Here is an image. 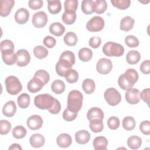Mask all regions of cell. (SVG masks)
<instances>
[{
	"label": "cell",
	"mask_w": 150,
	"mask_h": 150,
	"mask_svg": "<svg viewBox=\"0 0 150 150\" xmlns=\"http://www.w3.org/2000/svg\"><path fill=\"white\" fill-rule=\"evenodd\" d=\"M103 52L107 56L120 57L124 53V48L119 43L108 42L103 46Z\"/></svg>",
	"instance_id": "7a4b0ae2"
},
{
	"label": "cell",
	"mask_w": 150,
	"mask_h": 150,
	"mask_svg": "<svg viewBox=\"0 0 150 150\" xmlns=\"http://www.w3.org/2000/svg\"><path fill=\"white\" fill-rule=\"evenodd\" d=\"M45 86L43 82L39 78L33 76V77L28 83L27 88L32 93H35L39 91Z\"/></svg>",
	"instance_id": "4fadbf2b"
},
{
	"label": "cell",
	"mask_w": 150,
	"mask_h": 150,
	"mask_svg": "<svg viewBox=\"0 0 150 150\" xmlns=\"http://www.w3.org/2000/svg\"><path fill=\"white\" fill-rule=\"evenodd\" d=\"M127 145L132 149H137L142 145V139L137 135L131 136L127 139Z\"/></svg>",
	"instance_id": "f546056e"
},
{
	"label": "cell",
	"mask_w": 150,
	"mask_h": 150,
	"mask_svg": "<svg viewBox=\"0 0 150 150\" xmlns=\"http://www.w3.org/2000/svg\"><path fill=\"white\" fill-rule=\"evenodd\" d=\"M120 124V120L118 117L112 116L110 117L107 120V125L110 129H117Z\"/></svg>",
	"instance_id": "681fc988"
},
{
	"label": "cell",
	"mask_w": 150,
	"mask_h": 150,
	"mask_svg": "<svg viewBox=\"0 0 150 150\" xmlns=\"http://www.w3.org/2000/svg\"><path fill=\"white\" fill-rule=\"evenodd\" d=\"M90 139V134L86 130H80L75 134V140L79 144H86L88 143Z\"/></svg>",
	"instance_id": "d6986e66"
},
{
	"label": "cell",
	"mask_w": 150,
	"mask_h": 150,
	"mask_svg": "<svg viewBox=\"0 0 150 150\" xmlns=\"http://www.w3.org/2000/svg\"><path fill=\"white\" fill-rule=\"evenodd\" d=\"M78 7V1L66 0L64 2V12H76Z\"/></svg>",
	"instance_id": "d590c367"
},
{
	"label": "cell",
	"mask_w": 150,
	"mask_h": 150,
	"mask_svg": "<svg viewBox=\"0 0 150 150\" xmlns=\"http://www.w3.org/2000/svg\"><path fill=\"white\" fill-rule=\"evenodd\" d=\"M125 44L129 47H136L139 45L138 39L133 35H128L125 38Z\"/></svg>",
	"instance_id": "7dc6e473"
},
{
	"label": "cell",
	"mask_w": 150,
	"mask_h": 150,
	"mask_svg": "<svg viewBox=\"0 0 150 150\" xmlns=\"http://www.w3.org/2000/svg\"><path fill=\"white\" fill-rule=\"evenodd\" d=\"M135 21L129 16L123 18L120 21V29L123 31L128 32L131 30L134 25Z\"/></svg>",
	"instance_id": "7402d4cb"
},
{
	"label": "cell",
	"mask_w": 150,
	"mask_h": 150,
	"mask_svg": "<svg viewBox=\"0 0 150 150\" xmlns=\"http://www.w3.org/2000/svg\"><path fill=\"white\" fill-rule=\"evenodd\" d=\"M82 12L86 15H90L95 12V1L92 0H83L81 6Z\"/></svg>",
	"instance_id": "cb8c5ba5"
},
{
	"label": "cell",
	"mask_w": 150,
	"mask_h": 150,
	"mask_svg": "<svg viewBox=\"0 0 150 150\" xmlns=\"http://www.w3.org/2000/svg\"><path fill=\"white\" fill-rule=\"evenodd\" d=\"M123 74L125 79L133 86H134L139 78L137 71L134 69H128Z\"/></svg>",
	"instance_id": "484cf974"
},
{
	"label": "cell",
	"mask_w": 150,
	"mask_h": 150,
	"mask_svg": "<svg viewBox=\"0 0 150 150\" xmlns=\"http://www.w3.org/2000/svg\"><path fill=\"white\" fill-rule=\"evenodd\" d=\"M29 18V12L26 8H21L18 9L15 13V20L20 25L26 23L28 21Z\"/></svg>",
	"instance_id": "9a60e30c"
},
{
	"label": "cell",
	"mask_w": 150,
	"mask_h": 150,
	"mask_svg": "<svg viewBox=\"0 0 150 150\" xmlns=\"http://www.w3.org/2000/svg\"><path fill=\"white\" fill-rule=\"evenodd\" d=\"M11 129V124L7 120H1L0 121V133L1 135L8 134Z\"/></svg>",
	"instance_id": "f6af8a7d"
},
{
	"label": "cell",
	"mask_w": 150,
	"mask_h": 150,
	"mask_svg": "<svg viewBox=\"0 0 150 150\" xmlns=\"http://www.w3.org/2000/svg\"><path fill=\"white\" fill-rule=\"evenodd\" d=\"M135 120L131 116L125 117L122 120V127L127 131H131L135 127Z\"/></svg>",
	"instance_id": "74e56055"
},
{
	"label": "cell",
	"mask_w": 150,
	"mask_h": 150,
	"mask_svg": "<svg viewBox=\"0 0 150 150\" xmlns=\"http://www.w3.org/2000/svg\"><path fill=\"white\" fill-rule=\"evenodd\" d=\"M139 129L141 132L146 135L150 134V122L148 120H145L139 124Z\"/></svg>",
	"instance_id": "f907efd6"
},
{
	"label": "cell",
	"mask_w": 150,
	"mask_h": 150,
	"mask_svg": "<svg viewBox=\"0 0 150 150\" xmlns=\"http://www.w3.org/2000/svg\"><path fill=\"white\" fill-rule=\"evenodd\" d=\"M15 150V149H19V150H22V148L21 147V146L18 144H12L9 147V150Z\"/></svg>",
	"instance_id": "94428289"
},
{
	"label": "cell",
	"mask_w": 150,
	"mask_h": 150,
	"mask_svg": "<svg viewBox=\"0 0 150 150\" xmlns=\"http://www.w3.org/2000/svg\"><path fill=\"white\" fill-rule=\"evenodd\" d=\"M47 9L52 14H57L62 9V4L60 1H47Z\"/></svg>",
	"instance_id": "83f0119b"
},
{
	"label": "cell",
	"mask_w": 150,
	"mask_h": 150,
	"mask_svg": "<svg viewBox=\"0 0 150 150\" xmlns=\"http://www.w3.org/2000/svg\"><path fill=\"white\" fill-rule=\"evenodd\" d=\"M43 42V44L47 47L52 48L55 46L56 43V40L53 37L50 36H47L44 38Z\"/></svg>",
	"instance_id": "11a10c76"
},
{
	"label": "cell",
	"mask_w": 150,
	"mask_h": 150,
	"mask_svg": "<svg viewBox=\"0 0 150 150\" xmlns=\"http://www.w3.org/2000/svg\"><path fill=\"white\" fill-rule=\"evenodd\" d=\"M104 21L100 16H95L91 18L86 24V28L91 32L101 31L104 27Z\"/></svg>",
	"instance_id": "8992f818"
},
{
	"label": "cell",
	"mask_w": 150,
	"mask_h": 150,
	"mask_svg": "<svg viewBox=\"0 0 150 150\" xmlns=\"http://www.w3.org/2000/svg\"><path fill=\"white\" fill-rule=\"evenodd\" d=\"M49 52L46 48L43 46L39 45L33 49V54L35 56L39 59H44L48 55Z\"/></svg>",
	"instance_id": "8d00e7d4"
},
{
	"label": "cell",
	"mask_w": 150,
	"mask_h": 150,
	"mask_svg": "<svg viewBox=\"0 0 150 150\" xmlns=\"http://www.w3.org/2000/svg\"><path fill=\"white\" fill-rule=\"evenodd\" d=\"M28 5L32 9L37 10L43 6V2L42 0H30L29 1Z\"/></svg>",
	"instance_id": "db71d44e"
},
{
	"label": "cell",
	"mask_w": 150,
	"mask_h": 150,
	"mask_svg": "<svg viewBox=\"0 0 150 150\" xmlns=\"http://www.w3.org/2000/svg\"><path fill=\"white\" fill-rule=\"evenodd\" d=\"M58 62L68 69H71V67L75 63L74 54L69 50L64 51L61 54Z\"/></svg>",
	"instance_id": "52a82bcc"
},
{
	"label": "cell",
	"mask_w": 150,
	"mask_h": 150,
	"mask_svg": "<svg viewBox=\"0 0 150 150\" xmlns=\"http://www.w3.org/2000/svg\"><path fill=\"white\" fill-rule=\"evenodd\" d=\"M93 145L96 150H105L108 145V141L103 136L97 137L93 140Z\"/></svg>",
	"instance_id": "603a6c76"
},
{
	"label": "cell",
	"mask_w": 150,
	"mask_h": 150,
	"mask_svg": "<svg viewBox=\"0 0 150 150\" xmlns=\"http://www.w3.org/2000/svg\"><path fill=\"white\" fill-rule=\"evenodd\" d=\"M90 129L94 133L101 132L104 128V125L102 120L94 119L90 121L89 125Z\"/></svg>",
	"instance_id": "d6a6232c"
},
{
	"label": "cell",
	"mask_w": 150,
	"mask_h": 150,
	"mask_svg": "<svg viewBox=\"0 0 150 150\" xmlns=\"http://www.w3.org/2000/svg\"><path fill=\"white\" fill-rule=\"evenodd\" d=\"M17 66L19 67L26 66L28 64L30 60V56L29 53L25 49H19L16 53Z\"/></svg>",
	"instance_id": "30bf717a"
},
{
	"label": "cell",
	"mask_w": 150,
	"mask_h": 150,
	"mask_svg": "<svg viewBox=\"0 0 150 150\" xmlns=\"http://www.w3.org/2000/svg\"><path fill=\"white\" fill-rule=\"evenodd\" d=\"M118 83L119 86L123 89L124 90H128L133 87V85L130 84L124 77V74H121L120 76L118 79Z\"/></svg>",
	"instance_id": "bcb514c9"
},
{
	"label": "cell",
	"mask_w": 150,
	"mask_h": 150,
	"mask_svg": "<svg viewBox=\"0 0 150 150\" xmlns=\"http://www.w3.org/2000/svg\"><path fill=\"white\" fill-rule=\"evenodd\" d=\"M104 98L106 102L111 106L118 104L121 100L120 93L115 88H108L104 92Z\"/></svg>",
	"instance_id": "5b68a950"
},
{
	"label": "cell",
	"mask_w": 150,
	"mask_h": 150,
	"mask_svg": "<svg viewBox=\"0 0 150 150\" xmlns=\"http://www.w3.org/2000/svg\"><path fill=\"white\" fill-rule=\"evenodd\" d=\"M2 111L3 114L6 117H13L16 111V105L15 103L12 100L6 102L3 106Z\"/></svg>",
	"instance_id": "ac0fdd59"
},
{
	"label": "cell",
	"mask_w": 150,
	"mask_h": 150,
	"mask_svg": "<svg viewBox=\"0 0 150 150\" xmlns=\"http://www.w3.org/2000/svg\"><path fill=\"white\" fill-rule=\"evenodd\" d=\"M57 144L61 148H67L70 146L72 143V138L71 136L66 133L60 134L56 139Z\"/></svg>",
	"instance_id": "e0dca14e"
},
{
	"label": "cell",
	"mask_w": 150,
	"mask_h": 150,
	"mask_svg": "<svg viewBox=\"0 0 150 150\" xmlns=\"http://www.w3.org/2000/svg\"><path fill=\"white\" fill-rule=\"evenodd\" d=\"M65 31L64 26L60 22H53L49 26V32L52 35L60 36L62 35Z\"/></svg>",
	"instance_id": "d4e9b609"
},
{
	"label": "cell",
	"mask_w": 150,
	"mask_h": 150,
	"mask_svg": "<svg viewBox=\"0 0 150 150\" xmlns=\"http://www.w3.org/2000/svg\"><path fill=\"white\" fill-rule=\"evenodd\" d=\"M141 59V54L137 50L129 51L126 56V60L130 64H135L138 63Z\"/></svg>",
	"instance_id": "4316f807"
},
{
	"label": "cell",
	"mask_w": 150,
	"mask_h": 150,
	"mask_svg": "<svg viewBox=\"0 0 150 150\" xmlns=\"http://www.w3.org/2000/svg\"><path fill=\"white\" fill-rule=\"evenodd\" d=\"M70 69H68L65 66L60 64L58 62L56 64V71L57 74L61 77H65L67 72Z\"/></svg>",
	"instance_id": "f5cc1de1"
},
{
	"label": "cell",
	"mask_w": 150,
	"mask_h": 150,
	"mask_svg": "<svg viewBox=\"0 0 150 150\" xmlns=\"http://www.w3.org/2000/svg\"><path fill=\"white\" fill-rule=\"evenodd\" d=\"M112 69V62L107 58H101L96 64V69L97 71L101 74H107L109 73Z\"/></svg>",
	"instance_id": "ba28073f"
},
{
	"label": "cell",
	"mask_w": 150,
	"mask_h": 150,
	"mask_svg": "<svg viewBox=\"0 0 150 150\" xmlns=\"http://www.w3.org/2000/svg\"><path fill=\"white\" fill-rule=\"evenodd\" d=\"M104 112L103 110L98 107L91 108L87 113V118L89 121L94 119L103 120Z\"/></svg>",
	"instance_id": "44dd1931"
},
{
	"label": "cell",
	"mask_w": 150,
	"mask_h": 150,
	"mask_svg": "<svg viewBox=\"0 0 150 150\" xmlns=\"http://www.w3.org/2000/svg\"><path fill=\"white\" fill-rule=\"evenodd\" d=\"M76 12H64L62 15V21L67 25H71L76 20Z\"/></svg>",
	"instance_id": "ab89813d"
},
{
	"label": "cell",
	"mask_w": 150,
	"mask_h": 150,
	"mask_svg": "<svg viewBox=\"0 0 150 150\" xmlns=\"http://www.w3.org/2000/svg\"><path fill=\"white\" fill-rule=\"evenodd\" d=\"M96 88V84L94 81L90 79H85L82 83V88L84 91L88 94L93 93Z\"/></svg>",
	"instance_id": "1f68e13d"
},
{
	"label": "cell",
	"mask_w": 150,
	"mask_h": 150,
	"mask_svg": "<svg viewBox=\"0 0 150 150\" xmlns=\"http://www.w3.org/2000/svg\"><path fill=\"white\" fill-rule=\"evenodd\" d=\"M30 101V98L28 94L22 93L17 99V102L19 107L21 108H26L29 105Z\"/></svg>",
	"instance_id": "836d02e7"
},
{
	"label": "cell",
	"mask_w": 150,
	"mask_h": 150,
	"mask_svg": "<svg viewBox=\"0 0 150 150\" xmlns=\"http://www.w3.org/2000/svg\"><path fill=\"white\" fill-rule=\"evenodd\" d=\"M55 98L49 94H42L36 96L34 98V104L41 110H49L54 104Z\"/></svg>",
	"instance_id": "3957f363"
},
{
	"label": "cell",
	"mask_w": 150,
	"mask_h": 150,
	"mask_svg": "<svg viewBox=\"0 0 150 150\" xmlns=\"http://www.w3.org/2000/svg\"><path fill=\"white\" fill-rule=\"evenodd\" d=\"M140 70L143 74H148L150 73V61L149 60H144L140 65Z\"/></svg>",
	"instance_id": "6f0895ef"
},
{
	"label": "cell",
	"mask_w": 150,
	"mask_h": 150,
	"mask_svg": "<svg viewBox=\"0 0 150 150\" xmlns=\"http://www.w3.org/2000/svg\"><path fill=\"white\" fill-rule=\"evenodd\" d=\"M0 48H1V51H4V50H14V44L13 43L8 39H6L4 40H2L1 42L0 45Z\"/></svg>",
	"instance_id": "816d5d0a"
},
{
	"label": "cell",
	"mask_w": 150,
	"mask_h": 150,
	"mask_svg": "<svg viewBox=\"0 0 150 150\" xmlns=\"http://www.w3.org/2000/svg\"><path fill=\"white\" fill-rule=\"evenodd\" d=\"M101 43V39L99 37L97 36H93L89 40L88 44L90 47L94 49L98 48Z\"/></svg>",
	"instance_id": "9f6ffc18"
},
{
	"label": "cell",
	"mask_w": 150,
	"mask_h": 150,
	"mask_svg": "<svg viewBox=\"0 0 150 150\" xmlns=\"http://www.w3.org/2000/svg\"><path fill=\"white\" fill-rule=\"evenodd\" d=\"M26 124L31 130L39 129L43 125V119L39 115H32L28 118Z\"/></svg>",
	"instance_id": "7c38bea8"
},
{
	"label": "cell",
	"mask_w": 150,
	"mask_h": 150,
	"mask_svg": "<svg viewBox=\"0 0 150 150\" xmlns=\"http://www.w3.org/2000/svg\"><path fill=\"white\" fill-rule=\"evenodd\" d=\"M61 110V104L59 102V101L55 98L54 104L52 106V107L48 110L49 112L52 114H58Z\"/></svg>",
	"instance_id": "91938a15"
},
{
	"label": "cell",
	"mask_w": 150,
	"mask_h": 150,
	"mask_svg": "<svg viewBox=\"0 0 150 150\" xmlns=\"http://www.w3.org/2000/svg\"><path fill=\"white\" fill-rule=\"evenodd\" d=\"M7 92L11 95H16L22 89V86L19 80L14 76L7 77L5 80Z\"/></svg>",
	"instance_id": "277c9868"
},
{
	"label": "cell",
	"mask_w": 150,
	"mask_h": 150,
	"mask_svg": "<svg viewBox=\"0 0 150 150\" xmlns=\"http://www.w3.org/2000/svg\"><path fill=\"white\" fill-rule=\"evenodd\" d=\"M83 100V96L80 91L71 90L67 96V108L73 112H78L82 107Z\"/></svg>",
	"instance_id": "6da1fadb"
},
{
	"label": "cell",
	"mask_w": 150,
	"mask_h": 150,
	"mask_svg": "<svg viewBox=\"0 0 150 150\" xmlns=\"http://www.w3.org/2000/svg\"><path fill=\"white\" fill-rule=\"evenodd\" d=\"M77 114L78 112H73L67 108L63 112V118L66 121H71L76 118Z\"/></svg>",
	"instance_id": "c3c4849f"
},
{
	"label": "cell",
	"mask_w": 150,
	"mask_h": 150,
	"mask_svg": "<svg viewBox=\"0 0 150 150\" xmlns=\"http://www.w3.org/2000/svg\"><path fill=\"white\" fill-rule=\"evenodd\" d=\"M66 81L69 83H74L77 81L79 79L78 72L73 69H70L64 77Z\"/></svg>",
	"instance_id": "b9f144b4"
},
{
	"label": "cell",
	"mask_w": 150,
	"mask_h": 150,
	"mask_svg": "<svg viewBox=\"0 0 150 150\" xmlns=\"http://www.w3.org/2000/svg\"><path fill=\"white\" fill-rule=\"evenodd\" d=\"M29 142L30 145L33 148H40L44 145L45 138L40 134H35L30 137Z\"/></svg>",
	"instance_id": "ffe728a7"
},
{
	"label": "cell",
	"mask_w": 150,
	"mask_h": 150,
	"mask_svg": "<svg viewBox=\"0 0 150 150\" xmlns=\"http://www.w3.org/2000/svg\"><path fill=\"white\" fill-rule=\"evenodd\" d=\"M78 55L80 60L84 62H87L92 59L93 52L89 48L83 47L79 50Z\"/></svg>",
	"instance_id": "f1b7e54d"
},
{
	"label": "cell",
	"mask_w": 150,
	"mask_h": 150,
	"mask_svg": "<svg viewBox=\"0 0 150 150\" xmlns=\"http://www.w3.org/2000/svg\"><path fill=\"white\" fill-rule=\"evenodd\" d=\"M34 76L40 79L43 82L45 85L50 80L49 74L45 70H39L36 71L34 74Z\"/></svg>",
	"instance_id": "ee69618b"
},
{
	"label": "cell",
	"mask_w": 150,
	"mask_h": 150,
	"mask_svg": "<svg viewBox=\"0 0 150 150\" xmlns=\"http://www.w3.org/2000/svg\"><path fill=\"white\" fill-rule=\"evenodd\" d=\"M32 22L33 25L38 28L44 27L47 22V14L43 11L36 12L32 17Z\"/></svg>",
	"instance_id": "9c48e42d"
},
{
	"label": "cell",
	"mask_w": 150,
	"mask_h": 150,
	"mask_svg": "<svg viewBox=\"0 0 150 150\" xmlns=\"http://www.w3.org/2000/svg\"><path fill=\"white\" fill-rule=\"evenodd\" d=\"M112 5L121 10H124L129 7L131 1L129 0H111Z\"/></svg>",
	"instance_id": "60d3db41"
},
{
	"label": "cell",
	"mask_w": 150,
	"mask_h": 150,
	"mask_svg": "<svg viewBox=\"0 0 150 150\" xmlns=\"http://www.w3.org/2000/svg\"><path fill=\"white\" fill-rule=\"evenodd\" d=\"M15 1L13 0H1L0 2V15L6 17L9 15L12 8L14 6Z\"/></svg>",
	"instance_id": "5bb4252c"
},
{
	"label": "cell",
	"mask_w": 150,
	"mask_h": 150,
	"mask_svg": "<svg viewBox=\"0 0 150 150\" xmlns=\"http://www.w3.org/2000/svg\"><path fill=\"white\" fill-rule=\"evenodd\" d=\"M13 136L16 139H22L24 138L27 133L26 128L22 125H18L13 128L12 131Z\"/></svg>",
	"instance_id": "f35d334b"
},
{
	"label": "cell",
	"mask_w": 150,
	"mask_h": 150,
	"mask_svg": "<svg viewBox=\"0 0 150 150\" xmlns=\"http://www.w3.org/2000/svg\"><path fill=\"white\" fill-rule=\"evenodd\" d=\"M63 40L67 45L69 46H74L76 45L78 41V38L75 33L69 32L64 35Z\"/></svg>",
	"instance_id": "e575fe53"
},
{
	"label": "cell",
	"mask_w": 150,
	"mask_h": 150,
	"mask_svg": "<svg viewBox=\"0 0 150 150\" xmlns=\"http://www.w3.org/2000/svg\"><path fill=\"white\" fill-rule=\"evenodd\" d=\"M4 62L8 65H12L16 62V55L13 50H6L1 52Z\"/></svg>",
	"instance_id": "2e32d148"
},
{
	"label": "cell",
	"mask_w": 150,
	"mask_h": 150,
	"mask_svg": "<svg viewBox=\"0 0 150 150\" xmlns=\"http://www.w3.org/2000/svg\"><path fill=\"white\" fill-rule=\"evenodd\" d=\"M51 89L55 94H60L65 90V84L62 80H56L52 83Z\"/></svg>",
	"instance_id": "4dcf8cb0"
},
{
	"label": "cell",
	"mask_w": 150,
	"mask_h": 150,
	"mask_svg": "<svg viewBox=\"0 0 150 150\" xmlns=\"http://www.w3.org/2000/svg\"><path fill=\"white\" fill-rule=\"evenodd\" d=\"M140 93L141 92L138 89L131 88L127 90L125 94V100L130 104H137L141 99Z\"/></svg>",
	"instance_id": "8fae6325"
},
{
	"label": "cell",
	"mask_w": 150,
	"mask_h": 150,
	"mask_svg": "<svg viewBox=\"0 0 150 150\" xmlns=\"http://www.w3.org/2000/svg\"><path fill=\"white\" fill-rule=\"evenodd\" d=\"M149 96H150V89L147 88L144 89L142 92L140 93V98L142 99L145 103L149 105Z\"/></svg>",
	"instance_id": "680465c9"
},
{
	"label": "cell",
	"mask_w": 150,
	"mask_h": 150,
	"mask_svg": "<svg viewBox=\"0 0 150 150\" xmlns=\"http://www.w3.org/2000/svg\"><path fill=\"white\" fill-rule=\"evenodd\" d=\"M107 8V4L105 0H97L95 1V12L97 14L104 13Z\"/></svg>",
	"instance_id": "7bdbcfd3"
}]
</instances>
